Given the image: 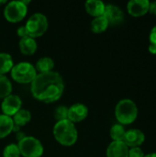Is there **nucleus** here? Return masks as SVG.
<instances>
[{"label":"nucleus","mask_w":156,"mask_h":157,"mask_svg":"<svg viewBox=\"0 0 156 157\" xmlns=\"http://www.w3.org/2000/svg\"><path fill=\"white\" fill-rule=\"evenodd\" d=\"M14 66L13 59L10 54L6 52L0 53V75H5L11 71L12 67Z\"/></svg>","instance_id":"aec40b11"},{"label":"nucleus","mask_w":156,"mask_h":157,"mask_svg":"<svg viewBox=\"0 0 156 157\" xmlns=\"http://www.w3.org/2000/svg\"><path fill=\"white\" fill-rule=\"evenodd\" d=\"M55 140L63 146H72L77 141V130L69 120L57 121L52 131Z\"/></svg>","instance_id":"f03ea898"},{"label":"nucleus","mask_w":156,"mask_h":157,"mask_svg":"<svg viewBox=\"0 0 156 157\" xmlns=\"http://www.w3.org/2000/svg\"><path fill=\"white\" fill-rule=\"evenodd\" d=\"M151 14H154L156 15V1H153V2H150V5H149V11Z\"/></svg>","instance_id":"cd10ccee"},{"label":"nucleus","mask_w":156,"mask_h":157,"mask_svg":"<svg viewBox=\"0 0 156 157\" xmlns=\"http://www.w3.org/2000/svg\"><path fill=\"white\" fill-rule=\"evenodd\" d=\"M17 35H18L21 39H22V38H26V37H29L25 26H21V27H19V28L17 29Z\"/></svg>","instance_id":"a878e982"},{"label":"nucleus","mask_w":156,"mask_h":157,"mask_svg":"<svg viewBox=\"0 0 156 157\" xmlns=\"http://www.w3.org/2000/svg\"><path fill=\"white\" fill-rule=\"evenodd\" d=\"M149 40L151 44H154L156 45V26H154L150 32V36H149Z\"/></svg>","instance_id":"bb28decb"},{"label":"nucleus","mask_w":156,"mask_h":157,"mask_svg":"<svg viewBox=\"0 0 156 157\" xmlns=\"http://www.w3.org/2000/svg\"><path fill=\"white\" fill-rule=\"evenodd\" d=\"M145 141L144 133L138 129H131L126 132L123 142L129 147H139Z\"/></svg>","instance_id":"f8f14e48"},{"label":"nucleus","mask_w":156,"mask_h":157,"mask_svg":"<svg viewBox=\"0 0 156 157\" xmlns=\"http://www.w3.org/2000/svg\"><path fill=\"white\" fill-rule=\"evenodd\" d=\"M53 67H54V62L51 58L41 57L36 63L35 69L36 71H39L40 74H43V73H48V72L52 71Z\"/></svg>","instance_id":"a211bd4d"},{"label":"nucleus","mask_w":156,"mask_h":157,"mask_svg":"<svg viewBox=\"0 0 156 157\" xmlns=\"http://www.w3.org/2000/svg\"><path fill=\"white\" fill-rule=\"evenodd\" d=\"M6 0H2V1L0 0V5H2V4H6Z\"/></svg>","instance_id":"473e14b6"},{"label":"nucleus","mask_w":156,"mask_h":157,"mask_svg":"<svg viewBox=\"0 0 156 157\" xmlns=\"http://www.w3.org/2000/svg\"><path fill=\"white\" fill-rule=\"evenodd\" d=\"M144 153L140 147H131L129 149V157H143Z\"/></svg>","instance_id":"393cba45"},{"label":"nucleus","mask_w":156,"mask_h":157,"mask_svg":"<svg viewBox=\"0 0 156 157\" xmlns=\"http://www.w3.org/2000/svg\"><path fill=\"white\" fill-rule=\"evenodd\" d=\"M149 52L153 54H156V45L154 44H150L149 45Z\"/></svg>","instance_id":"c756f323"},{"label":"nucleus","mask_w":156,"mask_h":157,"mask_svg":"<svg viewBox=\"0 0 156 157\" xmlns=\"http://www.w3.org/2000/svg\"><path fill=\"white\" fill-rule=\"evenodd\" d=\"M54 118L57 121L68 120V109L64 106H59L55 109Z\"/></svg>","instance_id":"b1692460"},{"label":"nucleus","mask_w":156,"mask_h":157,"mask_svg":"<svg viewBox=\"0 0 156 157\" xmlns=\"http://www.w3.org/2000/svg\"><path fill=\"white\" fill-rule=\"evenodd\" d=\"M12 84L9 79L3 75H0V98H5L11 95Z\"/></svg>","instance_id":"412c9836"},{"label":"nucleus","mask_w":156,"mask_h":157,"mask_svg":"<svg viewBox=\"0 0 156 157\" xmlns=\"http://www.w3.org/2000/svg\"><path fill=\"white\" fill-rule=\"evenodd\" d=\"M14 124L22 127L25 126L26 124H28L30 120H31V113L28 110V109H20L12 118Z\"/></svg>","instance_id":"f3484780"},{"label":"nucleus","mask_w":156,"mask_h":157,"mask_svg":"<svg viewBox=\"0 0 156 157\" xmlns=\"http://www.w3.org/2000/svg\"><path fill=\"white\" fill-rule=\"evenodd\" d=\"M88 115V109L82 103H75L68 109V120L74 122L84 121Z\"/></svg>","instance_id":"9b49d317"},{"label":"nucleus","mask_w":156,"mask_h":157,"mask_svg":"<svg viewBox=\"0 0 156 157\" xmlns=\"http://www.w3.org/2000/svg\"><path fill=\"white\" fill-rule=\"evenodd\" d=\"M108 25L109 24L108 20L106 19V17L104 16H100V17H95L92 20L90 24V29L95 33H102L107 29Z\"/></svg>","instance_id":"6ab92c4d"},{"label":"nucleus","mask_w":156,"mask_h":157,"mask_svg":"<svg viewBox=\"0 0 156 157\" xmlns=\"http://www.w3.org/2000/svg\"><path fill=\"white\" fill-rule=\"evenodd\" d=\"M20 52L25 55H32L37 50V42L31 37L22 38L19 40Z\"/></svg>","instance_id":"2eb2a0df"},{"label":"nucleus","mask_w":156,"mask_h":157,"mask_svg":"<svg viewBox=\"0 0 156 157\" xmlns=\"http://www.w3.org/2000/svg\"><path fill=\"white\" fill-rule=\"evenodd\" d=\"M30 90L36 99L51 103L61 98L64 90V83L59 73L51 71L37 75L31 83Z\"/></svg>","instance_id":"f257e3e1"},{"label":"nucleus","mask_w":156,"mask_h":157,"mask_svg":"<svg viewBox=\"0 0 156 157\" xmlns=\"http://www.w3.org/2000/svg\"><path fill=\"white\" fill-rule=\"evenodd\" d=\"M149 0H131L127 4V9L132 17H142L149 11Z\"/></svg>","instance_id":"9d476101"},{"label":"nucleus","mask_w":156,"mask_h":157,"mask_svg":"<svg viewBox=\"0 0 156 157\" xmlns=\"http://www.w3.org/2000/svg\"><path fill=\"white\" fill-rule=\"evenodd\" d=\"M21 155L17 144H10L6 145L3 151V157H19Z\"/></svg>","instance_id":"5701e85b"},{"label":"nucleus","mask_w":156,"mask_h":157,"mask_svg":"<svg viewBox=\"0 0 156 157\" xmlns=\"http://www.w3.org/2000/svg\"><path fill=\"white\" fill-rule=\"evenodd\" d=\"M107 157H129V147L124 142H112L107 149Z\"/></svg>","instance_id":"ddd939ff"},{"label":"nucleus","mask_w":156,"mask_h":157,"mask_svg":"<svg viewBox=\"0 0 156 157\" xmlns=\"http://www.w3.org/2000/svg\"><path fill=\"white\" fill-rule=\"evenodd\" d=\"M25 27L29 37L33 39L40 37L48 29V19L45 15L41 13H35L28 19Z\"/></svg>","instance_id":"39448f33"},{"label":"nucleus","mask_w":156,"mask_h":157,"mask_svg":"<svg viewBox=\"0 0 156 157\" xmlns=\"http://www.w3.org/2000/svg\"><path fill=\"white\" fill-rule=\"evenodd\" d=\"M21 98L17 95H9L4 98L1 104V109L3 114L6 116H14L21 109Z\"/></svg>","instance_id":"6e6552de"},{"label":"nucleus","mask_w":156,"mask_h":157,"mask_svg":"<svg viewBox=\"0 0 156 157\" xmlns=\"http://www.w3.org/2000/svg\"><path fill=\"white\" fill-rule=\"evenodd\" d=\"M103 16L106 17L108 24L111 25H119L124 19V13L121 8L112 4L107 5L105 6Z\"/></svg>","instance_id":"1a4fd4ad"},{"label":"nucleus","mask_w":156,"mask_h":157,"mask_svg":"<svg viewBox=\"0 0 156 157\" xmlns=\"http://www.w3.org/2000/svg\"><path fill=\"white\" fill-rule=\"evenodd\" d=\"M27 135L24 133V132H17L16 133V139L17 140V142H19V141H21L23 138H25Z\"/></svg>","instance_id":"c85d7f7f"},{"label":"nucleus","mask_w":156,"mask_h":157,"mask_svg":"<svg viewBox=\"0 0 156 157\" xmlns=\"http://www.w3.org/2000/svg\"><path fill=\"white\" fill-rule=\"evenodd\" d=\"M143 157H156V153H152V154H148Z\"/></svg>","instance_id":"2f4dec72"},{"label":"nucleus","mask_w":156,"mask_h":157,"mask_svg":"<svg viewBox=\"0 0 156 157\" xmlns=\"http://www.w3.org/2000/svg\"><path fill=\"white\" fill-rule=\"evenodd\" d=\"M37 75L38 74L35 67L28 62L18 63L11 69L12 78L19 84L32 83Z\"/></svg>","instance_id":"20e7f679"},{"label":"nucleus","mask_w":156,"mask_h":157,"mask_svg":"<svg viewBox=\"0 0 156 157\" xmlns=\"http://www.w3.org/2000/svg\"><path fill=\"white\" fill-rule=\"evenodd\" d=\"M115 116L120 124H131L137 119L138 107L131 99H121L116 105Z\"/></svg>","instance_id":"7ed1b4c3"},{"label":"nucleus","mask_w":156,"mask_h":157,"mask_svg":"<svg viewBox=\"0 0 156 157\" xmlns=\"http://www.w3.org/2000/svg\"><path fill=\"white\" fill-rule=\"evenodd\" d=\"M86 12L92 17L103 16L106 5L101 0H87L85 4Z\"/></svg>","instance_id":"4468645a"},{"label":"nucleus","mask_w":156,"mask_h":157,"mask_svg":"<svg viewBox=\"0 0 156 157\" xmlns=\"http://www.w3.org/2000/svg\"><path fill=\"white\" fill-rule=\"evenodd\" d=\"M125 133V128L120 123L114 124L110 129V137L113 139L114 142H123Z\"/></svg>","instance_id":"4be33fe9"},{"label":"nucleus","mask_w":156,"mask_h":157,"mask_svg":"<svg viewBox=\"0 0 156 157\" xmlns=\"http://www.w3.org/2000/svg\"><path fill=\"white\" fill-rule=\"evenodd\" d=\"M12 132H16V133H17V132H20V127H19V126H17V125H16V124H14Z\"/></svg>","instance_id":"7c9ffc66"},{"label":"nucleus","mask_w":156,"mask_h":157,"mask_svg":"<svg viewBox=\"0 0 156 157\" xmlns=\"http://www.w3.org/2000/svg\"><path fill=\"white\" fill-rule=\"evenodd\" d=\"M14 126V121L11 117L5 114H0V139L6 137L11 133Z\"/></svg>","instance_id":"dca6fc26"},{"label":"nucleus","mask_w":156,"mask_h":157,"mask_svg":"<svg viewBox=\"0 0 156 157\" xmlns=\"http://www.w3.org/2000/svg\"><path fill=\"white\" fill-rule=\"evenodd\" d=\"M20 155L24 157H40L43 155V146L40 140L32 136H26L17 144Z\"/></svg>","instance_id":"423d86ee"},{"label":"nucleus","mask_w":156,"mask_h":157,"mask_svg":"<svg viewBox=\"0 0 156 157\" xmlns=\"http://www.w3.org/2000/svg\"><path fill=\"white\" fill-rule=\"evenodd\" d=\"M27 6L22 1L16 0L9 2L4 9L5 17L11 23H16L22 20L27 15Z\"/></svg>","instance_id":"0eeeda50"}]
</instances>
